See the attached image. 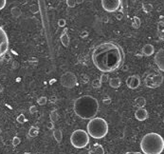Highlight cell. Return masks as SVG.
I'll use <instances>...</instances> for the list:
<instances>
[{
  "label": "cell",
  "mask_w": 164,
  "mask_h": 154,
  "mask_svg": "<svg viewBox=\"0 0 164 154\" xmlns=\"http://www.w3.org/2000/svg\"><path fill=\"white\" fill-rule=\"evenodd\" d=\"M6 4H7V1H6V0H0V11L3 10V9L5 8Z\"/></svg>",
  "instance_id": "32"
},
{
  "label": "cell",
  "mask_w": 164,
  "mask_h": 154,
  "mask_svg": "<svg viewBox=\"0 0 164 154\" xmlns=\"http://www.w3.org/2000/svg\"><path fill=\"white\" fill-rule=\"evenodd\" d=\"M142 9L144 11V13H150L152 10H153V6L151 4H147V3H144L142 5Z\"/></svg>",
  "instance_id": "25"
},
{
  "label": "cell",
  "mask_w": 164,
  "mask_h": 154,
  "mask_svg": "<svg viewBox=\"0 0 164 154\" xmlns=\"http://www.w3.org/2000/svg\"><path fill=\"white\" fill-rule=\"evenodd\" d=\"M116 17H117V19H118V20H121V18H122V13L117 14V15H116Z\"/></svg>",
  "instance_id": "38"
},
{
  "label": "cell",
  "mask_w": 164,
  "mask_h": 154,
  "mask_svg": "<svg viewBox=\"0 0 164 154\" xmlns=\"http://www.w3.org/2000/svg\"><path fill=\"white\" fill-rule=\"evenodd\" d=\"M120 6H121L120 0H102V7L107 13L118 12Z\"/></svg>",
  "instance_id": "8"
},
{
  "label": "cell",
  "mask_w": 164,
  "mask_h": 154,
  "mask_svg": "<svg viewBox=\"0 0 164 154\" xmlns=\"http://www.w3.org/2000/svg\"><path fill=\"white\" fill-rule=\"evenodd\" d=\"M141 52H142V54L145 55V56H151V55H153L154 52H155V48H154V46L151 45V44H146V45H144V46L142 47Z\"/></svg>",
  "instance_id": "14"
},
{
  "label": "cell",
  "mask_w": 164,
  "mask_h": 154,
  "mask_svg": "<svg viewBox=\"0 0 164 154\" xmlns=\"http://www.w3.org/2000/svg\"><path fill=\"white\" fill-rule=\"evenodd\" d=\"M0 133H1V130H0Z\"/></svg>",
  "instance_id": "43"
},
{
  "label": "cell",
  "mask_w": 164,
  "mask_h": 154,
  "mask_svg": "<svg viewBox=\"0 0 164 154\" xmlns=\"http://www.w3.org/2000/svg\"><path fill=\"white\" fill-rule=\"evenodd\" d=\"M70 143L76 148H84L89 144V135L84 130H77L72 132Z\"/></svg>",
  "instance_id": "5"
},
{
  "label": "cell",
  "mask_w": 164,
  "mask_h": 154,
  "mask_svg": "<svg viewBox=\"0 0 164 154\" xmlns=\"http://www.w3.org/2000/svg\"><path fill=\"white\" fill-rule=\"evenodd\" d=\"M12 14L13 15V17L17 18L21 15V10L17 7H14V8L12 9Z\"/></svg>",
  "instance_id": "23"
},
{
  "label": "cell",
  "mask_w": 164,
  "mask_h": 154,
  "mask_svg": "<svg viewBox=\"0 0 164 154\" xmlns=\"http://www.w3.org/2000/svg\"><path fill=\"white\" fill-rule=\"evenodd\" d=\"M155 63L158 70L164 72V49L159 50L155 55Z\"/></svg>",
  "instance_id": "10"
},
{
  "label": "cell",
  "mask_w": 164,
  "mask_h": 154,
  "mask_svg": "<svg viewBox=\"0 0 164 154\" xmlns=\"http://www.w3.org/2000/svg\"><path fill=\"white\" fill-rule=\"evenodd\" d=\"M132 27L135 29H139L141 27V19L138 16H134L132 19Z\"/></svg>",
  "instance_id": "20"
},
{
  "label": "cell",
  "mask_w": 164,
  "mask_h": 154,
  "mask_svg": "<svg viewBox=\"0 0 164 154\" xmlns=\"http://www.w3.org/2000/svg\"><path fill=\"white\" fill-rule=\"evenodd\" d=\"M48 128H49V129H53V128H54V126H53V123H52L51 121L48 123Z\"/></svg>",
  "instance_id": "35"
},
{
  "label": "cell",
  "mask_w": 164,
  "mask_h": 154,
  "mask_svg": "<svg viewBox=\"0 0 164 154\" xmlns=\"http://www.w3.org/2000/svg\"><path fill=\"white\" fill-rule=\"evenodd\" d=\"M2 89H3V88H2V86H1V85H0V92H1V91H2Z\"/></svg>",
  "instance_id": "39"
},
{
  "label": "cell",
  "mask_w": 164,
  "mask_h": 154,
  "mask_svg": "<svg viewBox=\"0 0 164 154\" xmlns=\"http://www.w3.org/2000/svg\"><path fill=\"white\" fill-rule=\"evenodd\" d=\"M125 154H133V152H127V153H125Z\"/></svg>",
  "instance_id": "41"
},
{
  "label": "cell",
  "mask_w": 164,
  "mask_h": 154,
  "mask_svg": "<svg viewBox=\"0 0 164 154\" xmlns=\"http://www.w3.org/2000/svg\"><path fill=\"white\" fill-rule=\"evenodd\" d=\"M103 102H104V104H105V105H109V104L111 103V98H110L109 96H105V97L103 99Z\"/></svg>",
  "instance_id": "31"
},
{
  "label": "cell",
  "mask_w": 164,
  "mask_h": 154,
  "mask_svg": "<svg viewBox=\"0 0 164 154\" xmlns=\"http://www.w3.org/2000/svg\"><path fill=\"white\" fill-rule=\"evenodd\" d=\"M47 101H48L47 97H45V96H41V97L38 98L37 103H38L40 106H43V105H46V104H47Z\"/></svg>",
  "instance_id": "27"
},
{
  "label": "cell",
  "mask_w": 164,
  "mask_h": 154,
  "mask_svg": "<svg viewBox=\"0 0 164 154\" xmlns=\"http://www.w3.org/2000/svg\"><path fill=\"white\" fill-rule=\"evenodd\" d=\"M133 154H141V152H133Z\"/></svg>",
  "instance_id": "40"
},
{
  "label": "cell",
  "mask_w": 164,
  "mask_h": 154,
  "mask_svg": "<svg viewBox=\"0 0 164 154\" xmlns=\"http://www.w3.org/2000/svg\"><path fill=\"white\" fill-rule=\"evenodd\" d=\"M57 101V97L56 96H52L51 98H50V102L51 103H55Z\"/></svg>",
  "instance_id": "37"
},
{
  "label": "cell",
  "mask_w": 164,
  "mask_h": 154,
  "mask_svg": "<svg viewBox=\"0 0 164 154\" xmlns=\"http://www.w3.org/2000/svg\"><path fill=\"white\" fill-rule=\"evenodd\" d=\"M28 135L30 137H36L38 135V129L36 127H31L28 130Z\"/></svg>",
  "instance_id": "21"
},
{
  "label": "cell",
  "mask_w": 164,
  "mask_h": 154,
  "mask_svg": "<svg viewBox=\"0 0 164 154\" xmlns=\"http://www.w3.org/2000/svg\"><path fill=\"white\" fill-rule=\"evenodd\" d=\"M20 143H21V139H20L19 137H17V136L13 137V145L14 146H18Z\"/></svg>",
  "instance_id": "28"
},
{
  "label": "cell",
  "mask_w": 164,
  "mask_h": 154,
  "mask_svg": "<svg viewBox=\"0 0 164 154\" xmlns=\"http://www.w3.org/2000/svg\"><path fill=\"white\" fill-rule=\"evenodd\" d=\"M60 83L64 88H74V86L77 84V77L76 75L71 72H64L61 78H60Z\"/></svg>",
  "instance_id": "7"
},
{
  "label": "cell",
  "mask_w": 164,
  "mask_h": 154,
  "mask_svg": "<svg viewBox=\"0 0 164 154\" xmlns=\"http://www.w3.org/2000/svg\"><path fill=\"white\" fill-rule=\"evenodd\" d=\"M163 123H164V118H163Z\"/></svg>",
  "instance_id": "44"
},
{
  "label": "cell",
  "mask_w": 164,
  "mask_h": 154,
  "mask_svg": "<svg viewBox=\"0 0 164 154\" xmlns=\"http://www.w3.org/2000/svg\"><path fill=\"white\" fill-rule=\"evenodd\" d=\"M163 75L159 72H154L148 73L144 78V85L149 88H156L162 85Z\"/></svg>",
  "instance_id": "6"
},
{
  "label": "cell",
  "mask_w": 164,
  "mask_h": 154,
  "mask_svg": "<svg viewBox=\"0 0 164 154\" xmlns=\"http://www.w3.org/2000/svg\"><path fill=\"white\" fill-rule=\"evenodd\" d=\"M65 20L64 19H59V21H58V26L59 27H64L65 26Z\"/></svg>",
  "instance_id": "33"
},
{
  "label": "cell",
  "mask_w": 164,
  "mask_h": 154,
  "mask_svg": "<svg viewBox=\"0 0 164 154\" xmlns=\"http://www.w3.org/2000/svg\"><path fill=\"white\" fill-rule=\"evenodd\" d=\"M92 87L94 88H100L102 87V82H101L100 78H96L92 81Z\"/></svg>",
  "instance_id": "22"
},
{
  "label": "cell",
  "mask_w": 164,
  "mask_h": 154,
  "mask_svg": "<svg viewBox=\"0 0 164 154\" xmlns=\"http://www.w3.org/2000/svg\"><path fill=\"white\" fill-rule=\"evenodd\" d=\"M100 80H101L102 84H103V83L108 82V81H109V76H108V74H107V73H103V74L101 75V77H100Z\"/></svg>",
  "instance_id": "26"
},
{
  "label": "cell",
  "mask_w": 164,
  "mask_h": 154,
  "mask_svg": "<svg viewBox=\"0 0 164 154\" xmlns=\"http://www.w3.org/2000/svg\"><path fill=\"white\" fill-rule=\"evenodd\" d=\"M99 101L90 95H84L79 97L74 102V112L76 115L84 120H91L95 118L99 111Z\"/></svg>",
  "instance_id": "2"
},
{
  "label": "cell",
  "mask_w": 164,
  "mask_h": 154,
  "mask_svg": "<svg viewBox=\"0 0 164 154\" xmlns=\"http://www.w3.org/2000/svg\"><path fill=\"white\" fill-rule=\"evenodd\" d=\"M53 137L57 143H61L63 140V133L61 130H53Z\"/></svg>",
  "instance_id": "18"
},
{
  "label": "cell",
  "mask_w": 164,
  "mask_h": 154,
  "mask_svg": "<svg viewBox=\"0 0 164 154\" xmlns=\"http://www.w3.org/2000/svg\"><path fill=\"white\" fill-rule=\"evenodd\" d=\"M49 117H50V121L53 123V122H55V121H57L58 120V113H57V111L56 110H52L51 112H50V114H49Z\"/></svg>",
  "instance_id": "24"
},
{
  "label": "cell",
  "mask_w": 164,
  "mask_h": 154,
  "mask_svg": "<svg viewBox=\"0 0 164 154\" xmlns=\"http://www.w3.org/2000/svg\"><path fill=\"white\" fill-rule=\"evenodd\" d=\"M92 61L94 66L100 72L104 73L113 72L123 65L124 52L116 42H104L93 50Z\"/></svg>",
  "instance_id": "1"
},
{
  "label": "cell",
  "mask_w": 164,
  "mask_h": 154,
  "mask_svg": "<svg viewBox=\"0 0 164 154\" xmlns=\"http://www.w3.org/2000/svg\"><path fill=\"white\" fill-rule=\"evenodd\" d=\"M93 148H94L93 149V152L95 154H105V148L100 144H95Z\"/></svg>",
  "instance_id": "19"
},
{
  "label": "cell",
  "mask_w": 164,
  "mask_h": 154,
  "mask_svg": "<svg viewBox=\"0 0 164 154\" xmlns=\"http://www.w3.org/2000/svg\"><path fill=\"white\" fill-rule=\"evenodd\" d=\"M126 85L131 89H136L141 85V78L139 75H131L126 80Z\"/></svg>",
  "instance_id": "11"
},
{
  "label": "cell",
  "mask_w": 164,
  "mask_h": 154,
  "mask_svg": "<svg viewBox=\"0 0 164 154\" xmlns=\"http://www.w3.org/2000/svg\"><path fill=\"white\" fill-rule=\"evenodd\" d=\"M67 5L69 8H73V7L76 6V1H70V0H68V1H67Z\"/></svg>",
  "instance_id": "30"
},
{
  "label": "cell",
  "mask_w": 164,
  "mask_h": 154,
  "mask_svg": "<svg viewBox=\"0 0 164 154\" xmlns=\"http://www.w3.org/2000/svg\"><path fill=\"white\" fill-rule=\"evenodd\" d=\"M121 85V81L120 78L115 77V78H111L109 79V86L113 88H120V86Z\"/></svg>",
  "instance_id": "17"
},
{
  "label": "cell",
  "mask_w": 164,
  "mask_h": 154,
  "mask_svg": "<svg viewBox=\"0 0 164 154\" xmlns=\"http://www.w3.org/2000/svg\"><path fill=\"white\" fill-rule=\"evenodd\" d=\"M29 111H30V113H35V112L37 111L36 107H35V106H31V107L29 108Z\"/></svg>",
  "instance_id": "34"
},
{
  "label": "cell",
  "mask_w": 164,
  "mask_h": 154,
  "mask_svg": "<svg viewBox=\"0 0 164 154\" xmlns=\"http://www.w3.org/2000/svg\"><path fill=\"white\" fill-rule=\"evenodd\" d=\"M9 50V37L2 27H0V58Z\"/></svg>",
  "instance_id": "9"
},
{
  "label": "cell",
  "mask_w": 164,
  "mask_h": 154,
  "mask_svg": "<svg viewBox=\"0 0 164 154\" xmlns=\"http://www.w3.org/2000/svg\"><path fill=\"white\" fill-rule=\"evenodd\" d=\"M24 154H30V153H28V152H25Z\"/></svg>",
  "instance_id": "42"
},
{
  "label": "cell",
  "mask_w": 164,
  "mask_h": 154,
  "mask_svg": "<svg viewBox=\"0 0 164 154\" xmlns=\"http://www.w3.org/2000/svg\"><path fill=\"white\" fill-rule=\"evenodd\" d=\"M86 129L87 134L94 139H102L108 133L107 122L100 117H95L89 120Z\"/></svg>",
  "instance_id": "4"
},
{
  "label": "cell",
  "mask_w": 164,
  "mask_h": 154,
  "mask_svg": "<svg viewBox=\"0 0 164 154\" xmlns=\"http://www.w3.org/2000/svg\"><path fill=\"white\" fill-rule=\"evenodd\" d=\"M26 121H27V120H26L24 114H20V115L17 117V122H18V123H21V124H23V123H25Z\"/></svg>",
  "instance_id": "29"
},
{
  "label": "cell",
  "mask_w": 164,
  "mask_h": 154,
  "mask_svg": "<svg viewBox=\"0 0 164 154\" xmlns=\"http://www.w3.org/2000/svg\"><path fill=\"white\" fill-rule=\"evenodd\" d=\"M141 148L144 154H161L164 150V139L157 133H147L141 141Z\"/></svg>",
  "instance_id": "3"
},
{
  "label": "cell",
  "mask_w": 164,
  "mask_h": 154,
  "mask_svg": "<svg viewBox=\"0 0 164 154\" xmlns=\"http://www.w3.org/2000/svg\"><path fill=\"white\" fill-rule=\"evenodd\" d=\"M135 117L139 121H144V120H146L148 118V111L144 108L138 109L135 111Z\"/></svg>",
  "instance_id": "12"
},
{
  "label": "cell",
  "mask_w": 164,
  "mask_h": 154,
  "mask_svg": "<svg viewBox=\"0 0 164 154\" xmlns=\"http://www.w3.org/2000/svg\"><path fill=\"white\" fill-rule=\"evenodd\" d=\"M157 34L159 39L164 40V22L162 21H159L157 23Z\"/></svg>",
  "instance_id": "15"
},
{
  "label": "cell",
  "mask_w": 164,
  "mask_h": 154,
  "mask_svg": "<svg viewBox=\"0 0 164 154\" xmlns=\"http://www.w3.org/2000/svg\"><path fill=\"white\" fill-rule=\"evenodd\" d=\"M87 35H88V33H87V32H83V33L81 34V37H82V38H85V37H86V36H87Z\"/></svg>",
  "instance_id": "36"
},
{
  "label": "cell",
  "mask_w": 164,
  "mask_h": 154,
  "mask_svg": "<svg viewBox=\"0 0 164 154\" xmlns=\"http://www.w3.org/2000/svg\"><path fill=\"white\" fill-rule=\"evenodd\" d=\"M134 105H135V107H137L138 109H142V108H144L145 105H146V100H145V98H143V97H138V98L135 99Z\"/></svg>",
  "instance_id": "16"
},
{
  "label": "cell",
  "mask_w": 164,
  "mask_h": 154,
  "mask_svg": "<svg viewBox=\"0 0 164 154\" xmlns=\"http://www.w3.org/2000/svg\"><path fill=\"white\" fill-rule=\"evenodd\" d=\"M60 40L63 44L64 47H69V42H70V39H69V36L68 35V29H64L63 30V33L60 36Z\"/></svg>",
  "instance_id": "13"
}]
</instances>
